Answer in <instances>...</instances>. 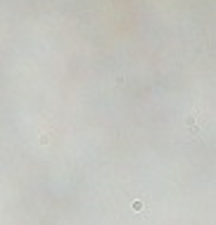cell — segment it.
Wrapping results in <instances>:
<instances>
[{
    "label": "cell",
    "instance_id": "6da1fadb",
    "mask_svg": "<svg viewBox=\"0 0 216 225\" xmlns=\"http://www.w3.org/2000/svg\"><path fill=\"white\" fill-rule=\"evenodd\" d=\"M202 123H204L202 116H190V119H188V133H190V135H200V133H202Z\"/></svg>",
    "mask_w": 216,
    "mask_h": 225
}]
</instances>
